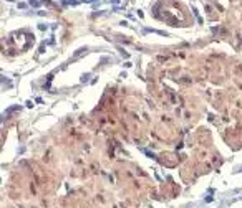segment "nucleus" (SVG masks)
<instances>
[{"label":"nucleus","instance_id":"2","mask_svg":"<svg viewBox=\"0 0 242 208\" xmlns=\"http://www.w3.org/2000/svg\"><path fill=\"white\" fill-rule=\"evenodd\" d=\"M90 2H93V0H90Z\"/></svg>","mask_w":242,"mask_h":208},{"label":"nucleus","instance_id":"1","mask_svg":"<svg viewBox=\"0 0 242 208\" xmlns=\"http://www.w3.org/2000/svg\"><path fill=\"white\" fill-rule=\"evenodd\" d=\"M40 4H42V2H38V0H30V5H32V7H40Z\"/></svg>","mask_w":242,"mask_h":208}]
</instances>
